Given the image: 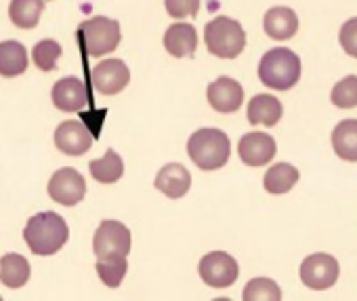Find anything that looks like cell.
Here are the masks:
<instances>
[{
  "label": "cell",
  "mask_w": 357,
  "mask_h": 301,
  "mask_svg": "<svg viewBox=\"0 0 357 301\" xmlns=\"http://www.w3.org/2000/svg\"><path fill=\"white\" fill-rule=\"evenodd\" d=\"M68 238H70V228L66 219L53 211L30 217L24 230V240L28 242L30 251L40 257L55 255L57 251H61Z\"/></svg>",
  "instance_id": "1"
},
{
  "label": "cell",
  "mask_w": 357,
  "mask_h": 301,
  "mask_svg": "<svg viewBox=\"0 0 357 301\" xmlns=\"http://www.w3.org/2000/svg\"><path fill=\"white\" fill-rule=\"evenodd\" d=\"M188 154L198 169L217 171L227 165L231 143L221 129H198L188 141Z\"/></svg>",
  "instance_id": "2"
},
{
  "label": "cell",
  "mask_w": 357,
  "mask_h": 301,
  "mask_svg": "<svg viewBox=\"0 0 357 301\" xmlns=\"http://www.w3.org/2000/svg\"><path fill=\"white\" fill-rule=\"evenodd\" d=\"M259 78L267 89L288 91L301 78V59L286 47L271 49L259 64Z\"/></svg>",
  "instance_id": "3"
},
{
  "label": "cell",
  "mask_w": 357,
  "mask_h": 301,
  "mask_svg": "<svg viewBox=\"0 0 357 301\" xmlns=\"http://www.w3.org/2000/svg\"><path fill=\"white\" fill-rule=\"evenodd\" d=\"M204 41L208 51L221 59H236L246 47V32L240 22L219 15L204 28Z\"/></svg>",
  "instance_id": "4"
},
{
  "label": "cell",
  "mask_w": 357,
  "mask_h": 301,
  "mask_svg": "<svg viewBox=\"0 0 357 301\" xmlns=\"http://www.w3.org/2000/svg\"><path fill=\"white\" fill-rule=\"evenodd\" d=\"M78 34H80L86 55H91V57H101V55L114 53L122 41L120 24L116 20H109L103 15L82 22L78 28Z\"/></svg>",
  "instance_id": "5"
},
{
  "label": "cell",
  "mask_w": 357,
  "mask_h": 301,
  "mask_svg": "<svg viewBox=\"0 0 357 301\" xmlns=\"http://www.w3.org/2000/svg\"><path fill=\"white\" fill-rule=\"evenodd\" d=\"M130 244H132L130 230L114 219H105L93 236V251L99 259L120 257V255L126 257L130 253Z\"/></svg>",
  "instance_id": "6"
},
{
  "label": "cell",
  "mask_w": 357,
  "mask_h": 301,
  "mask_svg": "<svg viewBox=\"0 0 357 301\" xmlns=\"http://www.w3.org/2000/svg\"><path fill=\"white\" fill-rule=\"evenodd\" d=\"M198 272H200V278L208 286H213V288H227V286H231L238 280L240 265H238V261L229 253L213 251V253H208V255H204L200 259Z\"/></svg>",
  "instance_id": "7"
},
{
  "label": "cell",
  "mask_w": 357,
  "mask_h": 301,
  "mask_svg": "<svg viewBox=\"0 0 357 301\" xmlns=\"http://www.w3.org/2000/svg\"><path fill=\"white\" fill-rule=\"evenodd\" d=\"M338 261L328 253H313L301 263V280L307 288L326 291L338 280Z\"/></svg>",
  "instance_id": "8"
},
{
  "label": "cell",
  "mask_w": 357,
  "mask_h": 301,
  "mask_svg": "<svg viewBox=\"0 0 357 301\" xmlns=\"http://www.w3.org/2000/svg\"><path fill=\"white\" fill-rule=\"evenodd\" d=\"M49 196L63 207H76L86 196V182L76 169L63 167L49 179Z\"/></svg>",
  "instance_id": "9"
},
{
  "label": "cell",
  "mask_w": 357,
  "mask_h": 301,
  "mask_svg": "<svg viewBox=\"0 0 357 301\" xmlns=\"http://www.w3.org/2000/svg\"><path fill=\"white\" fill-rule=\"evenodd\" d=\"M128 80L130 72L122 59H103L91 72L93 87L103 95H118L122 89H126Z\"/></svg>",
  "instance_id": "10"
},
{
  "label": "cell",
  "mask_w": 357,
  "mask_h": 301,
  "mask_svg": "<svg viewBox=\"0 0 357 301\" xmlns=\"http://www.w3.org/2000/svg\"><path fill=\"white\" fill-rule=\"evenodd\" d=\"M55 145L68 156H82L93 145V133L84 122L66 120L55 129Z\"/></svg>",
  "instance_id": "11"
},
{
  "label": "cell",
  "mask_w": 357,
  "mask_h": 301,
  "mask_svg": "<svg viewBox=\"0 0 357 301\" xmlns=\"http://www.w3.org/2000/svg\"><path fill=\"white\" fill-rule=\"evenodd\" d=\"M275 149H278V145L271 135H267L263 131H252L240 139L238 154L244 165L263 167V165L271 163V159L275 156Z\"/></svg>",
  "instance_id": "12"
},
{
  "label": "cell",
  "mask_w": 357,
  "mask_h": 301,
  "mask_svg": "<svg viewBox=\"0 0 357 301\" xmlns=\"http://www.w3.org/2000/svg\"><path fill=\"white\" fill-rule=\"evenodd\" d=\"M206 97H208V103L213 105V110H217L221 114H234L240 110V105L244 101V89L238 80H234L229 76H221L208 85Z\"/></svg>",
  "instance_id": "13"
},
{
  "label": "cell",
  "mask_w": 357,
  "mask_h": 301,
  "mask_svg": "<svg viewBox=\"0 0 357 301\" xmlns=\"http://www.w3.org/2000/svg\"><path fill=\"white\" fill-rule=\"evenodd\" d=\"M153 186L168 198H183L192 188V173L183 165L170 163L160 169Z\"/></svg>",
  "instance_id": "14"
},
{
  "label": "cell",
  "mask_w": 357,
  "mask_h": 301,
  "mask_svg": "<svg viewBox=\"0 0 357 301\" xmlns=\"http://www.w3.org/2000/svg\"><path fill=\"white\" fill-rule=\"evenodd\" d=\"M51 97H53V105L61 112H82V108L89 101L86 89H84L82 80L76 76H68V78L57 80Z\"/></svg>",
  "instance_id": "15"
},
{
  "label": "cell",
  "mask_w": 357,
  "mask_h": 301,
  "mask_svg": "<svg viewBox=\"0 0 357 301\" xmlns=\"http://www.w3.org/2000/svg\"><path fill=\"white\" fill-rule=\"evenodd\" d=\"M164 49L172 57H194L198 49V32L192 24L178 22L164 32Z\"/></svg>",
  "instance_id": "16"
},
{
  "label": "cell",
  "mask_w": 357,
  "mask_h": 301,
  "mask_svg": "<svg viewBox=\"0 0 357 301\" xmlns=\"http://www.w3.org/2000/svg\"><path fill=\"white\" fill-rule=\"evenodd\" d=\"M263 28L273 41H288L298 30V17L290 7H273L265 13Z\"/></svg>",
  "instance_id": "17"
},
{
  "label": "cell",
  "mask_w": 357,
  "mask_h": 301,
  "mask_svg": "<svg viewBox=\"0 0 357 301\" xmlns=\"http://www.w3.org/2000/svg\"><path fill=\"white\" fill-rule=\"evenodd\" d=\"M284 114V108L278 97L261 93L255 95L248 103V122L250 124H265V126H275Z\"/></svg>",
  "instance_id": "18"
},
{
  "label": "cell",
  "mask_w": 357,
  "mask_h": 301,
  "mask_svg": "<svg viewBox=\"0 0 357 301\" xmlns=\"http://www.w3.org/2000/svg\"><path fill=\"white\" fill-rule=\"evenodd\" d=\"M332 147L338 159L357 163V120H342L334 126Z\"/></svg>",
  "instance_id": "19"
},
{
  "label": "cell",
  "mask_w": 357,
  "mask_h": 301,
  "mask_svg": "<svg viewBox=\"0 0 357 301\" xmlns=\"http://www.w3.org/2000/svg\"><path fill=\"white\" fill-rule=\"evenodd\" d=\"M28 70V51L17 41L0 43V76L15 78Z\"/></svg>",
  "instance_id": "20"
},
{
  "label": "cell",
  "mask_w": 357,
  "mask_h": 301,
  "mask_svg": "<svg viewBox=\"0 0 357 301\" xmlns=\"http://www.w3.org/2000/svg\"><path fill=\"white\" fill-rule=\"evenodd\" d=\"M30 261L20 253H7L0 259V282L9 288H20L30 280Z\"/></svg>",
  "instance_id": "21"
},
{
  "label": "cell",
  "mask_w": 357,
  "mask_h": 301,
  "mask_svg": "<svg viewBox=\"0 0 357 301\" xmlns=\"http://www.w3.org/2000/svg\"><path fill=\"white\" fill-rule=\"evenodd\" d=\"M45 11V0H11L9 17L22 30H32L38 26Z\"/></svg>",
  "instance_id": "22"
},
{
  "label": "cell",
  "mask_w": 357,
  "mask_h": 301,
  "mask_svg": "<svg viewBox=\"0 0 357 301\" xmlns=\"http://www.w3.org/2000/svg\"><path fill=\"white\" fill-rule=\"evenodd\" d=\"M89 169H91V175L101 182V184H116L122 175H124V163H122V156L116 152L114 147H109L103 159H97V161H91L89 163Z\"/></svg>",
  "instance_id": "23"
},
{
  "label": "cell",
  "mask_w": 357,
  "mask_h": 301,
  "mask_svg": "<svg viewBox=\"0 0 357 301\" xmlns=\"http://www.w3.org/2000/svg\"><path fill=\"white\" fill-rule=\"evenodd\" d=\"M298 182V171L296 167L288 165V163H280L273 165L263 179V186L269 194H286L294 188V184Z\"/></svg>",
  "instance_id": "24"
},
{
  "label": "cell",
  "mask_w": 357,
  "mask_h": 301,
  "mask_svg": "<svg viewBox=\"0 0 357 301\" xmlns=\"http://www.w3.org/2000/svg\"><path fill=\"white\" fill-rule=\"evenodd\" d=\"M244 301H280L282 288L271 278H252L242 293Z\"/></svg>",
  "instance_id": "25"
},
{
  "label": "cell",
  "mask_w": 357,
  "mask_h": 301,
  "mask_svg": "<svg viewBox=\"0 0 357 301\" xmlns=\"http://www.w3.org/2000/svg\"><path fill=\"white\" fill-rule=\"evenodd\" d=\"M128 270V261L124 255L120 257H105L97 261V274L103 280V284H107L109 288H118L126 276Z\"/></svg>",
  "instance_id": "26"
},
{
  "label": "cell",
  "mask_w": 357,
  "mask_h": 301,
  "mask_svg": "<svg viewBox=\"0 0 357 301\" xmlns=\"http://www.w3.org/2000/svg\"><path fill=\"white\" fill-rule=\"evenodd\" d=\"M61 45L53 38H45L40 43L34 45V51H32V59L36 64L38 70L43 72H53L57 70V61L61 57Z\"/></svg>",
  "instance_id": "27"
},
{
  "label": "cell",
  "mask_w": 357,
  "mask_h": 301,
  "mask_svg": "<svg viewBox=\"0 0 357 301\" xmlns=\"http://www.w3.org/2000/svg\"><path fill=\"white\" fill-rule=\"evenodd\" d=\"M330 99L336 108L340 110H349V108H357V76H347L342 80H338L330 93Z\"/></svg>",
  "instance_id": "28"
},
{
  "label": "cell",
  "mask_w": 357,
  "mask_h": 301,
  "mask_svg": "<svg viewBox=\"0 0 357 301\" xmlns=\"http://www.w3.org/2000/svg\"><path fill=\"white\" fill-rule=\"evenodd\" d=\"M166 13L174 20L196 17L200 11V0H164Z\"/></svg>",
  "instance_id": "29"
},
{
  "label": "cell",
  "mask_w": 357,
  "mask_h": 301,
  "mask_svg": "<svg viewBox=\"0 0 357 301\" xmlns=\"http://www.w3.org/2000/svg\"><path fill=\"white\" fill-rule=\"evenodd\" d=\"M338 41H340L342 51L357 59V17H353V20H349V22H344L340 26Z\"/></svg>",
  "instance_id": "30"
}]
</instances>
